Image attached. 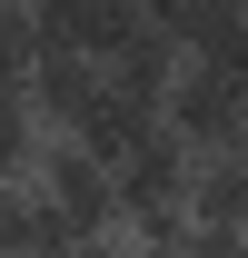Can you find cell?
<instances>
[{"mask_svg":"<svg viewBox=\"0 0 248 258\" xmlns=\"http://www.w3.org/2000/svg\"><path fill=\"white\" fill-rule=\"evenodd\" d=\"M20 189L50 209L60 238H119V209H109V169L90 149H70V139H40V159L20 169Z\"/></svg>","mask_w":248,"mask_h":258,"instance_id":"1","label":"cell"},{"mask_svg":"<svg viewBox=\"0 0 248 258\" xmlns=\"http://www.w3.org/2000/svg\"><path fill=\"white\" fill-rule=\"evenodd\" d=\"M238 119H248V99L228 90V80H218L209 60H179V80L159 90V129L179 139L189 159H209V149H228V139H238Z\"/></svg>","mask_w":248,"mask_h":258,"instance_id":"2","label":"cell"},{"mask_svg":"<svg viewBox=\"0 0 248 258\" xmlns=\"http://www.w3.org/2000/svg\"><path fill=\"white\" fill-rule=\"evenodd\" d=\"M129 30H139V0H30V50H70L90 70H109Z\"/></svg>","mask_w":248,"mask_h":258,"instance_id":"3","label":"cell"},{"mask_svg":"<svg viewBox=\"0 0 248 258\" xmlns=\"http://www.w3.org/2000/svg\"><path fill=\"white\" fill-rule=\"evenodd\" d=\"M149 129H159V109H149V99H129L119 80H99V90L80 99V119L60 129V139H70V149H90L99 169H119L129 149H139V139H149Z\"/></svg>","mask_w":248,"mask_h":258,"instance_id":"4","label":"cell"},{"mask_svg":"<svg viewBox=\"0 0 248 258\" xmlns=\"http://www.w3.org/2000/svg\"><path fill=\"white\" fill-rule=\"evenodd\" d=\"M189 228H248V159H189Z\"/></svg>","mask_w":248,"mask_h":258,"instance_id":"5","label":"cell"},{"mask_svg":"<svg viewBox=\"0 0 248 258\" xmlns=\"http://www.w3.org/2000/svg\"><path fill=\"white\" fill-rule=\"evenodd\" d=\"M99 80H119L129 99H149V109H159V90L179 80V40H169V30H149V20H139V30H129L119 50H109V70H99Z\"/></svg>","mask_w":248,"mask_h":258,"instance_id":"6","label":"cell"},{"mask_svg":"<svg viewBox=\"0 0 248 258\" xmlns=\"http://www.w3.org/2000/svg\"><path fill=\"white\" fill-rule=\"evenodd\" d=\"M30 159H40V119H30V99H20V90H0V169L20 179Z\"/></svg>","mask_w":248,"mask_h":258,"instance_id":"7","label":"cell"},{"mask_svg":"<svg viewBox=\"0 0 248 258\" xmlns=\"http://www.w3.org/2000/svg\"><path fill=\"white\" fill-rule=\"evenodd\" d=\"M30 70V0H0V90H20Z\"/></svg>","mask_w":248,"mask_h":258,"instance_id":"8","label":"cell"},{"mask_svg":"<svg viewBox=\"0 0 248 258\" xmlns=\"http://www.w3.org/2000/svg\"><path fill=\"white\" fill-rule=\"evenodd\" d=\"M189 258H248V228H189Z\"/></svg>","mask_w":248,"mask_h":258,"instance_id":"9","label":"cell"},{"mask_svg":"<svg viewBox=\"0 0 248 258\" xmlns=\"http://www.w3.org/2000/svg\"><path fill=\"white\" fill-rule=\"evenodd\" d=\"M20 199H30V189H20V179H10V169H0V228L20 219Z\"/></svg>","mask_w":248,"mask_h":258,"instance_id":"10","label":"cell"},{"mask_svg":"<svg viewBox=\"0 0 248 258\" xmlns=\"http://www.w3.org/2000/svg\"><path fill=\"white\" fill-rule=\"evenodd\" d=\"M60 258H119V238H70Z\"/></svg>","mask_w":248,"mask_h":258,"instance_id":"11","label":"cell"},{"mask_svg":"<svg viewBox=\"0 0 248 258\" xmlns=\"http://www.w3.org/2000/svg\"><path fill=\"white\" fill-rule=\"evenodd\" d=\"M228 159H248V119H238V139H228Z\"/></svg>","mask_w":248,"mask_h":258,"instance_id":"12","label":"cell"}]
</instances>
